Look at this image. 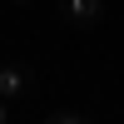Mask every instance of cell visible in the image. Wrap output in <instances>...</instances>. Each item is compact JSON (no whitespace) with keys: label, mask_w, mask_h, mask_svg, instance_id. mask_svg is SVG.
Returning <instances> with one entry per match:
<instances>
[{"label":"cell","mask_w":124,"mask_h":124,"mask_svg":"<svg viewBox=\"0 0 124 124\" xmlns=\"http://www.w3.org/2000/svg\"><path fill=\"white\" fill-rule=\"evenodd\" d=\"M99 15H104V0H65V20L75 30H94Z\"/></svg>","instance_id":"cell-1"},{"label":"cell","mask_w":124,"mask_h":124,"mask_svg":"<svg viewBox=\"0 0 124 124\" xmlns=\"http://www.w3.org/2000/svg\"><path fill=\"white\" fill-rule=\"evenodd\" d=\"M0 94H5V99L30 94V70L25 65H0Z\"/></svg>","instance_id":"cell-2"},{"label":"cell","mask_w":124,"mask_h":124,"mask_svg":"<svg viewBox=\"0 0 124 124\" xmlns=\"http://www.w3.org/2000/svg\"><path fill=\"white\" fill-rule=\"evenodd\" d=\"M45 124H85V119H79V114H50Z\"/></svg>","instance_id":"cell-3"},{"label":"cell","mask_w":124,"mask_h":124,"mask_svg":"<svg viewBox=\"0 0 124 124\" xmlns=\"http://www.w3.org/2000/svg\"><path fill=\"white\" fill-rule=\"evenodd\" d=\"M0 124H10V109H5V94H0Z\"/></svg>","instance_id":"cell-4"},{"label":"cell","mask_w":124,"mask_h":124,"mask_svg":"<svg viewBox=\"0 0 124 124\" xmlns=\"http://www.w3.org/2000/svg\"><path fill=\"white\" fill-rule=\"evenodd\" d=\"M15 5H35V0H15Z\"/></svg>","instance_id":"cell-5"}]
</instances>
